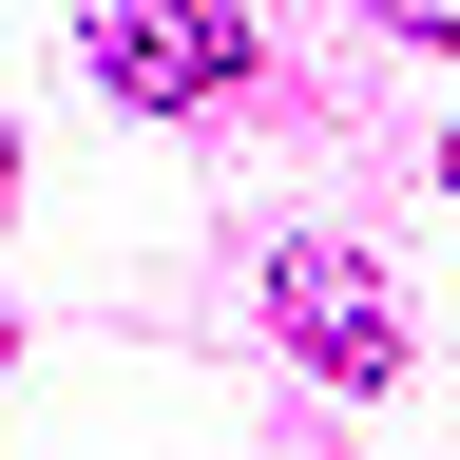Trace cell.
<instances>
[{
	"instance_id": "1",
	"label": "cell",
	"mask_w": 460,
	"mask_h": 460,
	"mask_svg": "<svg viewBox=\"0 0 460 460\" xmlns=\"http://www.w3.org/2000/svg\"><path fill=\"white\" fill-rule=\"evenodd\" d=\"M269 307H288V345H307L326 384H402V307H384V269L345 250V230H288V250H269Z\"/></svg>"
},
{
	"instance_id": "2",
	"label": "cell",
	"mask_w": 460,
	"mask_h": 460,
	"mask_svg": "<svg viewBox=\"0 0 460 460\" xmlns=\"http://www.w3.org/2000/svg\"><path fill=\"white\" fill-rule=\"evenodd\" d=\"M77 39H96V77H115V96H154V115H172V96H211V77H250V20H135V0H96Z\"/></svg>"
},
{
	"instance_id": "3",
	"label": "cell",
	"mask_w": 460,
	"mask_h": 460,
	"mask_svg": "<svg viewBox=\"0 0 460 460\" xmlns=\"http://www.w3.org/2000/svg\"><path fill=\"white\" fill-rule=\"evenodd\" d=\"M441 172H460V135H441Z\"/></svg>"
},
{
	"instance_id": "4",
	"label": "cell",
	"mask_w": 460,
	"mask_h": 460,
	"mask_svg": "<svg viewBox=\"0 0 460 460\" xmlns=\"http://www.w3.org/2000/svg\"><path fill=\"white\" fill-rule=\"evenodd\" d=\"M0 172H20V154H0Z\"/></svg>"
}]
</instances>
